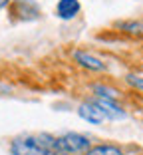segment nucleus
Listing matches in <instances>:
<instances>
[{
	"mask_svg": "<svg viewBox=\"0 0 143 155\" xmlns=\"http://www.w3.org/2000/svg\"><path fill=\"white\" fill-rule=\"evenodd\" d=\"M42 141L46 143V147L50 151H58V153H68V155H76V153H86V151L92 147V141H89L86 135L82 133H64L60 137L48 135L44 133Z\"/></svg>",
	"mask_w": 143,
	"mask_h": 155,
	"instance_id": "1",
	"label": "nucleus"
},
{
	"mask_svg": "<svg viewBox=\"0 0 143 155\" xmlns=\"http://www.w3.org/2000/svg\"><path fill=\"white\" fill-rule=\"evenodd\" d=\"M10 153L12 155H50L52 151L42 141V137L26 135V137L14 139L12 145H10Z\"/></svg>",
	"mask_w": 143,
	"mask_h": 155,
	"instance_id": "2",
	"label": "nucleus"
},
{
	"mask_svg": "<svg viewBox=\"0 0 143 155\" xmlns=\"http://www.w3.org/2000/svg\"><path fill=\"white\" fill-rule=\"evenodd\" d=\"M97 107L103 111V115H106V119H111V121H119V119H125L127 117V114H125V110L121 107V105L115 104V100H106V97H97L96 100Z\"/></svg>",
	"mask_w": 143,
	"mask_h": 155,
	"instance_id": "3",
	"label": "nucleus"
},
{
	"mask_svg": "<svg viewBox=\"0 0 143 155\" xmlns=\"http://www.w3.org/2000/svg\"><path fill=\"white\" fill-rule=\"evenodd\" d=\"M78 114H80L82 119L93 123V125H99L102 121H106V115H103V111L97 107L96 101H86V104H82L80 110H78Z\"/></svg>",
	"mask_w": 143,
	"mask_h": 155,
	"instance_id": "4",
	"label": "nucleus"
},
{
	"mask_svg": "<svg viewBox=\"0 0 143 155\" xmlns=\"http://www.w3.org/2000/svg\"><path fill=\"white\" fill-rule=\"evenodd\" d=\"M74 60L78 62L80 66H82V68L92 70V72H103V70H106V64H103L99 58H96L93 54H89V52L76 50L74 52Z\"/></svg>",
	"mask_w": 143,
	"mask_h": 155,
	"instance_id": "5",
	"label": "nucleus"
},
{
	"mask_svg": "<svg viewBox=\"0 0 143 155\" xmlns=\"http://www.w3.org/2000/svg\"><path fill=\"white\" fill-rule=\"evenodd\" d=\"M80 8H82V6H80L78 0H60L58 6H56V14H58L62 20H72V18L78 16Z\"/></svg>",
	"mask_w": 143,
	"mask_h": 155,
	"instance_id": "6",
	"label": "nucleus"
},
{
	"mask_svg": "<svg viewBox=\"0 0 143 155\" xmlns=\"http://www.w3.org/2000/svg\"><path fill=\"white\" fill-rule=\"evenodd\" d=\"M86 155H125L117 145L111 143H102V145H93L86 151Z\"/></svg>",
	"mask_w": 143,
	"mask_h": 155,
	"instance_id": "7",
	"label": "nucleus"
},
{
	"mask_svg": "<svg viewBox=\"0 0 143 155\" xmlns=\"http://www.w3.org/2000/svg\"><path fill=\"white\" fill-rule=\"evenodd\" d=\"M93 91H96L97 97H106V100H117V91L111 90L107 86H93Z\"/></svg>",
	"mask_w": 143,
	"mask_h": 155,
	"instance_id": "8",
	"label": "nucleus"
},
{
	"mask_svg": "<svg viewBox=\"0 0 143 155\" xmlns=\"http://www.w3.org/2000/svg\"><path fill=\"white\" fill-rule=\"evenodd\" d=\"M121 28L129 34H143V24L141 22H123Z\"/></svg>",
	"mask_w": 143,
	"mask_h": 155,
	"instance_id": "9",
	"label": "nucleus"
},
{
	"mask_svg": "<svg viewBox=\"0 0 143 155\" xmlns=\"http://www.w3.org/2000/svg\"><path fill=\"white\" fill-rule=\"evenodd\" d=\"M127 80V84H129L131 87H135V90L143 91V76H137V74H129V76L125 78Z\"/></svg>",
	"mask_w": 143,
	"mask_h": 155,
	"instance_id": "10",
	"label": "nucleus"
},
{
	"mask_svg": "<svg viewBox=\"0 0 143 155\" xmlns=\"http://www.w3.org/2000/svg\"><path fill=\"white\" fill-rule=\"evenodd\" d=\"M10 4V0H0V10L4 8V6H8Z\"/></svg>",
	"mask_w": 143,
	"mask_h": 155,
	"instance_id": "11",
	"label": "nucleus"
},
{
	"mask_svg": "<svg viewBox=\"0 0 143 155\" xmlns=\"http://www.w3.org/2000/svg\"><path fill=\"white\" fill-rule=\"evenodd\" d=\"M50 155H68V153H58V151H52Z\"/></svg>",
	"mask_w": 143,
	"mask_h": 155,
	"instance_id": "12",
	"label": "nucleus"
}]
</instances>
